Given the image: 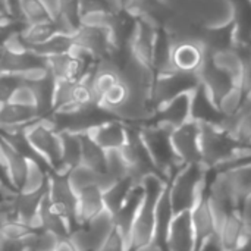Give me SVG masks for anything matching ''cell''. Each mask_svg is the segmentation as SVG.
<instances>
[{
	"mask_svg": "<svg viewBox=\"0 0 251 251\" xmlns=\"http://www.w3.org/2000/svg\"><path fill=\"white\" fill-rule=\"evenodd\" d=\"M56 19L69 34H76L81 28V0H56Z\"/></svg>",
	"mask_w": 251,
	"mask_h": 251,
	"instance_id": "15",
	"label": "cell"
},
{
	"mask_svg": "<svg viewBox=\"0 0 251 251\" xmlns=\"http://www.w3.org/2000/svg\"><path fill=\"white\" fill-rule=\"evenodd\" d=\"M21 18L26 25L56 19L46 0H21Z\"/></svg>",
	"mask_w": 251,
	"mask_h": 251,
	"instance_id": "17",
	"label": "cell"
},
{
	"mask_svg": "<svg viewBox=\"0 0 251 251\" xmlns=\"http://www.w3.org/2000/svg\"><path fill=\"white\" fill-rule=\"evenodd\" d=\"M76 47L85 50L99 62L107 60L113 53V40L110 28L81 25L75 34Z\"/></svg>",
	"mask_w": 251,
	"mask_h": 251,
	"instance_id": "3",
	"label": "cell"
},
{
	"mask_svg": "<svg viewBox=\"0 0 251 251\" xmlns=\"http://www.w3.org/2000/svg\"><path fill=\"white\" fill-rule=\"evenodd\" d=\"M47 175L41 168V162L34 157H26V175L21 187V194H35L47 187Z\"/></svg>",
	"mask_w": 251,
	"mask_h": 251,
	"instance_id": "18",
	"label": "cell"
},
{
	"mask_svg": "<svg viewBox=\"0 0 251 251\" xmlns=\"http://www.w3.org/2000/svg\"><path fill=\"white\" fill-rule=\"evenodd\" d=\"M76 47V41H75V35L74 34H57L56 37H53L51 40H49L44 44H40L37 47H32L29 50L50 59L54 56H62V54H68L71 51H74V49Z\"/></svg>",
	"mask_w": 251,
	"mask_h": 251,
	"instance_id": "16",
	"label": "cell"
},
{
	"mask_svg": "<svg viewBox=\"0 0 251 251\" xmlns=\"http://www.w3.org/2000/svg\"><path fill=\"white\" fill-rule=\"evenodd\" d=\"M56 251H76V249L74 247V244L69 241V238H62L56 247Z\"/></svg>",
	"mask_w": 251,
	"mask_h": 251,
	"instance_id": "28",
	"label": "cell"
},
{
	"mask_svg": "<svg viewBox=\"0 0 251 251\" xmlns=\"http://www.w3.org/2000/svg\"><path fill=\"white\" fill-rule=\"evenodd\" d=\"M249 146H251V140H250V141H249Z\"/></svg>",
	"mask_w": 251,
	"mask_h": 251,
	"instance_id": "30",
	"label": "cell"
},
{
	"mask_svg": "<svg viewBox=\"0 0 251 251\" xmlns=\"http://www.w3.org/2000/svg\"><path fill=\"white\" fill-rule=\"evenodd\" d=\"M81 163L97 171H106V150L97 146L90 137L85 134L82 135V153H81Z\"/></svg>",
	"mask_w": 251,
	"mask_h": 251,
	"instance_id": "19",
	"label": "cell"
},
{
	"mask_svg": "<svg viewBox=\"0 0 251 251\" xmlns=\"http://www.w3.org/2000/svg\"><path fill=\"white\" fill-rule=\"evenodd\" d=\"M201 46L206 51H219L226 49H234L237 46V25L229 22L219 26L204 28L201 37Z\"/></svg>",
	"mask_w": 251,
	"mask_h": 251,
	"instance_id": "10",
	"label": "cell"
},
{
	"mask_svg": "<svg viewBox=\"0 0 251 251\" xmlns=\"http://www.w3.org/2000/svg\"><path fill=\"white\" fill-rule=\"evenodd\" d=\"M207 56L215 63V66H218L221 71L228 74L241 87L243 60H241V56H240V51L237 47L219 50V51H207Z\"/></svg>",
	"mask_w": 251,
	"mask_h": 251,
	"instance_id": "13",
	"label": "cell"
},
{
	"mask_svg": "<svg viewBox=\"0 0 251 251\" xmlns=\"http://www.w3.org/2000/svg\"><path fill=\"white\" fill-rule=\"evenodd\" d=\"M62 32L69 34L59 19H53V21H47V22L26 25L25 29L22 31V40H24V44L26 49H32V47L47 43L49 40H51L53 37H56L57 34H62Z\"/></svg>",
	"mask_w": 251,
	"mask_h": 251,
	"instance_id": "11",
	"label": "cell"
},
{
	"mask_svg": "<svg viewBox=\"0 0 251 251\" xmlns=\"http://www.w3.org/2000/svg\"><path fill=\"white\" fill-rule=\"evenodd\" d=\"M246 101V93L241 87H234L231 91H228L219 101V109L225 116H234L237 115Z\"/></svg>",
	"mask_w": 251,
	"mask_h": 251,
	"instance_id": "23",
	"label": "cell"
},
{
	"mask_svg": "<svg viewBox=\"0 0 251 251\" xmlns=\"http://www.w3.org/2000/svg\"><path fill=\"white\" fill-rule=\"evenodd\" d=\"M6 103H12V104H18V106H26V107H37L38 106L37 96H35L32 85L25 82V81L10 94V97Z\"/></svg>",
	"mask_w": 251,
	"mask_h": 251,
	"instance_id": "24",
	"label": "cell"
},
{
	"mask_svg": "<svg viewBox=\"0 0 251 251\" xmlns=\"http://www.w3.org/2000/svg\"><path fill=\"white\" fill-rule=\"evenodd\" d=\"M126 1H128V0H126Z\"/></svg>",
	"mask_w": 251,
	"mask_h": 251,
	"instance_id": "31",
	"label": "cell"
},
{
	"mask_svg": "<svg viewBox=\"0 0 251 251\" xmlns=\"http://www.w3.org/2000/svg\"><path fill=\"white\" fill-rule=\"evenodd\" d=\"M169 143L172 147V153L175 162H178V168L181 169L185 165L200 163V124L197 121H190L181 126H178L171 135Z\"/></svg>",
	"mask_w": 251,
	"mask_h": 251,
	"instance_id": "2",
	"label": "cell"
},
{
	"mask_svg": "<svg viewBox=\"0 0 251 251\" xmlns=\"http://www.w3.org/2000/svg\"><path fill=\"white\" fill-rule=\"evenodd\" d=\"M246 226V222L241 216L240 209H234L229 215V219L226 222V226L221 235V241L224 244L225 251H232L237 247L238 238L243 234V229Z\"/></svg>",
	"mask_w": 251,
	"mask_h": 251,
	"instance_id": "20",
	"label": "cell"
},
{
	"mask_svg": "<svg viewBox=\"0 0 251 251\" xmlns=\"http://www.w3.org/2000/svg\"><path fill=\"white\" fill-rule=\"evenodd\" d=\"M106 172L118 181L129 179V166L124 160L119 149L106 150Z\"/></svg>",
	"mask_w": 251,
	"mask_h": 251,
	"instance_id": "22",
	"label": "cell"
},
{
	"mask_svg": "<svg viewBox=\"0 0 251 251\" xmlns=\"http://www.w3.org/2000/svg\"><path fill=\"white\" fill-rule=\"evenodd\" d=\"M97 175L99 172L79 163L76 166H74L69 172V175L66 176L68 178V182L72 188V191L76 194L82 193L85 188L91 187V185H96V181H97Z\"/></svg>",
	"mask_w": 251,
	"mask_h": 251,
	"instance_id": "21",
	"label": "cell"
},
{
	"mask_svg": "<svg viewBox=\"0 0 251 251\" xmlns=\"http://www.w3.org/2000/svg\"><path fill=\"white\" fill-rule=\"evenodd\" d=\"M103 150L119 149L128 140V126L119 119L107 121L85 134Z\"/></svg>",
	"mask_w": 251,
	"mask_h": 251,
	"instance_id": "8",
	"label": "cell"
},
{
	"mask_svg": "<svg viewBox=\"0 0 251 251\" xmlns=\"http://www.w3.org/2000/svg\"><path fill=\"white\" fill-rule=\"evenodd\" d=\"M21 18V0H1V21H10Z\"/></svg>",
	"mask_w": 251,
	"mask_h": 251,
	"instance_id": "26",
	"label": "cell"
},
{
	"mask_svg": "<svg viewBox=\"0 0 251 251\" xmlns=\"http://www.w3.org/2000/svg\"><path fill=\"white\" fill-rule=\"evenodd\" d=\"M172 50H174V41L169 32L165 28H159L154 41V50H153V71L156 76L175 71L172 65Z\"/></svg>",
	"mask_w": 251,
	"mask_h": 251,
	"instance_id": "12",
	"label": "cell"
},
{
	"mask_svg": "<svg viewBox=\"0 0 251 251\" xmlns=\"http://www.w3.org/2000/svg\"><path fill=\"white\" fill-rule=\"evenodd\" d=\"M49 66V59L26 49L21 51H12L1 49V74L25 75L31 71Z\"/></svg>",
	"mask_w": 251,
	"mask_h": 251,
	"instance_id": "4",
	"label": "cell"
},
{
	"mask_svg": "<svg viewBox=\"0 0 251 251\" xmlns=\"http://www.w3.org/2000/svg\"><path fill=\"white\" fill-rule=\"evenodd\" d=\"M240 212H241V216L244 219V222L247 225H251V194H249L243 203H241V207H240Z\"/></svg>",
	"mask_w": 251,
	"mask_h": 251,
	"instance_id": "27",
	"label": "cell"
},
{
	"mask_svg": "<svg viewBox=\"0 0 251 251\" xmlns=\"http://www.w3.org/2000/svg\"><path fill=\"white\" fill-rule=\"evenodd\" d=\"M157 29L159 26H156L153 22L138 16L137 31L131 43V50L134 57L150 68H153V50H154Z\"/></svg>",
	"mask_w": 251,
	"mask_h": 251,
	"instance_id": "7",
	"label": "cell"
},
{
	"mask_svg": "<svg viewBox=\"0 0 251 251\" xmlns=\"http://www.w3.org/2000/svg\"><path fill=\"white\" fill-rule=\"evenodd\" d=\"M47 1V4L50 6V9L53 10V13L56 15V0H46Z\"/></svg>",
	"mask_w": 251,
	"mask_h": 251,
	"instance_id": "29",
	"label": "cell"
},
{
	"mask_svg": "<svg viewBox=\"0 0 251 251\" xmlns=\"http://www.w3.org/2000/svg\"><path fill=\"white\" fill-rule=\"evenodd\" d=\"M200 75L191 72L174 71L169 74L157 75L153 85V104L156 110L157 107L163 106L165 103L174 100L181 94L193 93L200 85Z\"/></svg>",
	"mask_w": 251,
	"mask_h": 251,
	"instance_id": "1",
	"label": "cell"
},
{
	"mask_svg": "<svg viewBox=\"0 0 251 251\" xmlns=\"http://www.w3.org/2000/svg\"><path fill=\"white\" fill-rule=\"evenodd\" d=\"M166 251H196V235L191 222V212L174 216L166 237Z\"/></svg>",
	"mask_w": 251,
	"mask_h": 251,
	"instance_id": "5",
	"label": "cell"
},
{
	"mask_svg": "<svg viewBox=\"0 0 251 251\" xmlns=\"http://www.w3.org/2000/svg\"><path fill=\"white\" fill-rule=\"evenodd\" d=\"M190 212H191V222H193V229H194V235H196V246L199 249V246L203 241H206L210 235L215 234L207 197L201 203H199L196 207H193Z\"/></svg>",
	"mask_w": 251,
	"mask_h": 251,
	"instance_id": "14",
	"label": "cell"
},
{
	"mask_svg": "<svg viewBox=\"0 0 251 251\" xmlns=\"http://www.w3.org/2000/svg\"><path fill=\"white\" fill-rule=\"evenodd\" d=\"M206 49L196 41H184L174 44L172 50V65L175 71L199 74L204 60Z\"/></svg>",
	"mask_w": 251,
	"mask_h": 251,
	"instance_id": "6",
	"label": "cell"
},
{
	"mask_svg": "<svg viewBox=\"0 0 251 251\" xmlns=\"http://www.w3.org/2000/svg\"><path fill=\"white\" fill-rule=\"evenodd\" d=\"M28 231H29L28 225L16 219H10L9 222L1 224V238H6V240H19Z\"/></svg>",
	"mask_w": 251,
	"mask_h": 251,
	"instance_id": "25",
	"label": "cell"
},
{
	"mask_svg": "<svg viewBox=\"0 0 251 251\" xmlns=\"http://www.w3.org/2000/svg\"><path fill=\"white\" fill-rule=\"evenodd\" d=\"M103 209H104V194L96 185H91L78 194L74 221L79 226H84Z\"/></svg>",
	"mask_w": 251,
	"mask_h": 251,
	"instance_id": "9",
	"label": "cell"
}]
</instances>
